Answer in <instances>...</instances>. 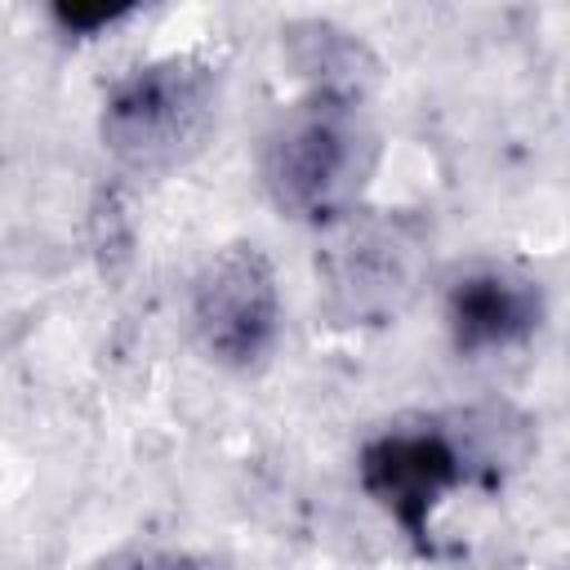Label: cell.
<instances>
[{
  "label": "cell",
  "mask_w": 570,
  "mask_h": 570,
  "mask_svg": "<svg viewBox=\"0 0 570 570\" xmlns=\"http://www.w3.org/2000/svg\"><path fill=\"white\" fill-rule=\"evenodd\" d=\"M383 134L356 85H312L263 134L258 174L272 205L307 227L356 214L379 169Z\"/></svg>",
  "instance_id": "1"
},
{
  "label": "cell",
  "mask_w": 570,
  "mask_h": 570,
  "mask_svg": "<svg viewBox=\"0 0 570 570\" xmlns=\"http://www.w3.org/2000/svg\"><path fill=\"white\" fill-rule=\"evenodd\" d=\"M445 334L459 356H485L525 343L543 321L539 281L503 258H472L445 276Z\"/></svg>",
  "instance_id": "6"
},
{
  "label": "cell",
  "mask_w": 570,
  "mask_h": 570,
  "mask_svg": "<svg viewBox=\"0 0 570 570\" xmlns=\"http://www.w3.org/2000/svg\"><path fill=\"white\" fill-rule=\"evenodd\" d=\"M218 116V76L191 53L156 58L120 76L98 111L107 156L134 174H165L191 160Z\"/></svg>",
  "instance_id": "4"
},
{
  "label": "cell",
  "mask_w": 570,
  "mask_h": 570,
  "mask_svg": "<svg viewBox=\"0 0 570 570\" xmlns=\"http://www.w3.org/2000/svg\"><path fill=\"white\" fill-rule=\"evenodd\" d=\"M508 428L499 414H454V419H401L374 432L356 454L361 490L419 543L432 548V512L450 490L472 481L481 468L490 481L499 463L512 459Z\"/></svg>",
  "instance_id": "2"
},
{
  "label": "cell",
  "mask_w": 570,
  "mask_h": 570,
  "mask_svg": "<svg viewBox=\"0 0 570 570\" xmlns=\"http://www.w3.org/2000/svg\"><path fill=\"white\" fill-rule=\"evenodd\" d=\"M432 272V232L401 209H356L325 227L316 254L321 307L338 325L396 321Z\"/></svg>",
  "instance_id": "3"
},
{
  "label": "cell",
  "mask_w": 570,
  "mask_h": 570,
  "mask_svg": "<svg viewBox=\"0 0 570 570\" xmlns=\"http://www.w3.org/2000/svg\"><path fill=\"white\" fill-rule=\"evenodd\" d=\"M191 334L200 352L236 374L272 361L281 338L276 267L254 240H232L205 258L191 281Z\"/></svg>",
  "instance_id": "5"
},
{
  "label": "cell",
  "mask_w": 570,
  "mask_h": 570,
  "mask_svg": "<svg viewBox=\"0 0 570 570\" xmlns=\"http://www.w3.org/2000/svg\"><path fill=\"white\" fill-rule=\"evenodd\" d=\"M94 570H205L191 552L178 548H160V543H129L111 557H102Z\"/></svg>",
  "instance_id": "7"
},
{
  "label": "cell",
  "mask_w": 570,
  "mask_h": 570,
  "mask_svg": "<svg viewBox=\"0 0 570 570\" xmlns=\"http://www.w3.org/2000/svg\"><path fill=\"white\" fill-rule=\"evenodd\" d=\"M120 13H125V4H94V9H85V4H58L53 9V18L67 31H94V27H102V22L120 18Z\"/></svg>",
  "instance_id": "8"
}]
</instances>
